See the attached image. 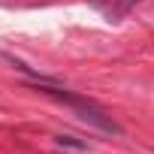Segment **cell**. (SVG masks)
Instances as JSON below:
<instances>
[{
  "mask_svg": "<svg viewBox=\"0 0 154 154\" xmlns=\"http://www.w3.org/2000/svg\"><path fill=\"white\" fill-rule=\"evenodd\" d=\"M36 91L45 94V97H51V100H57V103H63V106H69L72 112H79L82 121L94 124V127L103 130V133H121V127L112 121V115H109L106 109H100V106H97L94 100H88V97H79V94L66 91V88H57V85H51L48 79H39V82H36Z\"/></svg>",
  "mask_w": 154,
  "mask_h": 154,
  "instance_id": "obj_1",
  "label": "cell"
},
{
  "mask_svg": "<svg viewBox=\"0 0 154 154\" xmlns=\"http://www.w3.org/2000/svg\"><path fill=\"white\" fill-rule=\"evenodd\" d=\"M54 142H57V145H66V148H79V151H82V148H88L85 142H79L75 136H54Z\"/></svg>",
  "mask_w": 154,
  "mask_h": 154,
  "instance_id": "obj_2",
  "label": "cell"
},
{
  "mask_svg": "<svg viewBox=\"0 0 154 154\" xmlns=\"http://www.w3.org/2000/svg\"><path fill=\"white\" fill-rule=\"evenodd\" d=\"M136 3H145V0H118V6L109 12V15H118V12H124V9H130V6H136Z\"/></svg>",
  "mask_w": 154,
  "mask_h": 154,
  "instance_id": "obj_3",
  "label": "cell"
}]
</instances>
